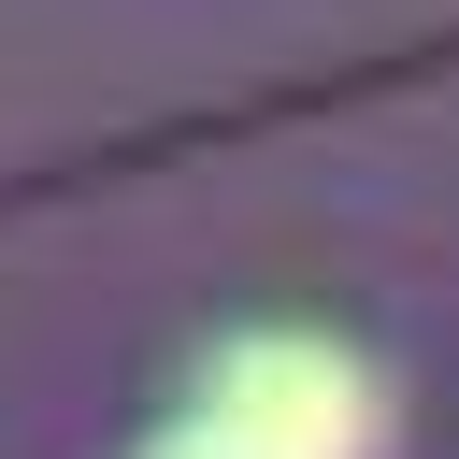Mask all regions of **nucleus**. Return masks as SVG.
<instances>
[{
	"label": "nucleus",
	"mask_w": 459,
	"mask_h": 459,
	"mask_svg": "<svg viewBox=\"0 0 459 459\" xmlns=\"http://www.w3.org/2000/svg\"><path fill=\"white\" fill-rule=\"evenodd\" d=\"M143 459H273V445H244L230 416H201V402H186V416H172V430H158Z\"/></svg>",
	"instance_id": "f03ea898"
},
{
	"label": "nucleus",
	"mask_w": 459,
	"mask_h": 459,
	"mask_svg": "<svg viewBox=\"0 0 459 459\" xmlns=\"http://www.w3.org/2000/svg\"><path fill=\"white\" fill-rule=\"evenodd\" d=\"M201 416H230L244 445H273V459H373V373L344 359V344H316V330H244V344H215V373H201Z\"/></svg>",
	"instance_id": "f257e3e1"
}]
</instances>
